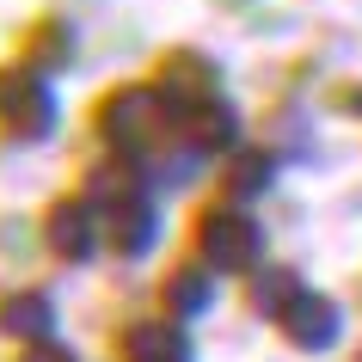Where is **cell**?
<instances>
[{
    "instance_id": "obj_1",
    "label": "cell",
    "mask_w": 362,
    "mask_h": 362,
    "mask_svg": "<svg viewBox=\"0 0 362 362\" xmlns=\"http://www.w3.org/2000/svg\"><path fill=\"white\" fill-rule=\"evenodd\" d=\"M166 129H172V117L153 98L148 80H123V86H111L93 105V135H98V148L111 153V160H141L148 166V153L166 141Z\"/></svg>"
},
{
    "instance_id": "obj_2",
    "label": "cell",
    "mask_w": 362,
    "mask_h": 362,
    "mask_svg": "<svg viewBox=\"0 0 362 362\" xmlns=\"http://www.w3.org/2000/svg\"><path fill=\"white\" fill-rule=\"evenodd\" d=\"M197 264H209L215 276H252L264 264V228L246 215V203H215L197 215L191 228Z\"/></svg>"
},
{
    "instance_id": "obj_3",
    "label": "cell",
    "mask_w": 362,
    "mask_h": 362,
    "mask_svg": "<svg viewBox=\"0 0 362 362\" xmlns=\"http://www.w3.org/2000/svg\"><path fill=\"white\" fill-rule=\"evenodd\" d=\"M56 86L25 68V62H0V135L6 141H43L56 129Z\"/></svg>"
},
{
    "instance_id": "obj_4",
    "label": "cell",
    "mask_w": 362,
    "mask_h": 362,
    "mask_svg": "<svg viewBox=\"0 0 362 362\" xmlns=\"http://www.w3.org/2000/svg\"><path fill=\"white\" fill-rule=\"evenodd\" d=\"M148 86H153V98L166 105V117L178 123V117H191L197 105L221 98V62L203 56V49H166L160 68L148 74Z\"/></svg>"
},
{
    "instance_id": "obj_5",
    "label": "cell",
    "mask_w": 362,
    "mask_h": 362,
    "mask_svg": "<svg viewBox=\"0 0 362 362\" xmlns=\"http://www.w3.org/2000/svg\"><path fill=\"white\" fill-rule=\"evenodd\" d=\"M43 252L56 258V264H93L98 252H105V215L86 203V197H56L49 209H43Z\"/></svg>"
},
{
    "instance_id": "obj_6",
    "label": "cell",
    "mask_w": 362,
    "mask_h": 362,
    "mask_svg": "<svg viewBox=\"0 0 362 362\" xmlns=\"http://www.w3.org/2000/svg\"><path fill=\"white\" fill-rule=\"evenodd\" d=\"M276 325H283V338L295 344V350H307V356H320V350H332L338 344V332H344V313H338V301L332 295H320V288H295L288 295V307L276 313Z\"/></svg>"
},
{
    "instance_id": "obj_7",
    "label": "cell",
    "mask_w": 362,
    "mask_h": 362,
    "mask_svg": "<svg viewBox=\"0 0 362 362\" xmlns=\"http://www.w3.org/2000/svg\"><path fill=\"white\" fill-rule=\"evenodd\" d=\"M80 56V37H74V25L56 19V13H43V19L25 25V37H19V62L25 68H37L43 80H56L62 68H74Z\"/></svg>"
},
{
    "instance_id": "obj_8",
    "label": "cell",
    "mask_w": 362,
    "mask_h": 362,
    "mask_svg": "<svg viewBox=\"0 0 362 362\" xmlns=\"http://www.w3.org/2000/svg\"><path fill=\"white\" fill-rule=\"evenodd\" d=\"M117 362H197L178 320H129L117 338Z\"/></svg>"
},
{
    "instance_id": "obj_9",
    "label": "cell",
    "mask_w": 362,
    "mask_h": 362,
    "mask_svg": "<svg viewBox=\"0 0 362 362\" xmlns=\"http://www.w3.org/2000/svg\"><path fill=\"white\" fill-rule=\"evenodd\" d=\"M0 332L13 344H49L56 338V301L43 288H31V283L6 288L0 295Z\"/></svg>"
},
{
    "instance_id": "obj_10",
    "label": "cell",
    "mask_w": 362,
    "mask_h": 362,
    "mask_svg": "<svg viewBox=\"0 0 362 362\" xmlns=\"http://www.w3.org/2000/svg\"><path fill=\"white\" fill-rule=\"evenodd\" d=\"M153 240H160V209L148 203V191L105 209V246L117 258H141V252H153Z\"/></svg>"
},
{
    "instance_id": "obj_11",
    "label": "cell",
    "mask_w": 362,
    "mask_h": 362,
    "mask_svg": "<svg viewBox=\"0 0 362 362\" xmlns=\"http://www.w3.org/2000/svg\"><path fill=\"white\" fill-rule=\"evenodd\" d=\"M178 129H185V141H197L203 153H233L240 148V135H246V117L233 111V98H209V105H197L191 117H178Z\"/></svg>"
},
{
    "instance_id": "obj_12",
    "label": "cell",
    "mask_w": 362,
    "mask_h": 362,
    "mask_svg": "<svg viewBox=\"0 0 362 362\" xmlns=\"http://www.w3.org/2000/svg\"><path fill=\"white\" fill-rule=\"evenodd\" d=\"M160 301H166V320H178V325L203 320V313L215 307V270L209 264H191V258L172 264L166 283H160Z\"/></svg>"
},
{
    "instance_id": "obj_13",
    "label": "cell",
    "mask_w": 362,
    "mask_h": 362,
    "mask_svg": "<svg viewBox=\"0 0 362 362\" xmlns=\"http://www.w3.org/2000/svg\"><path fill=\"white\" fill-rule=\"evenodd\" d=\"M270 185H276V153L240 141V148L228 153V166H221V191H228V203H252V197H264Z\"/></svg>"
},
{
    "instance_id": "obj_14",
    "label": "cell",
    "mask_w": 362,
    "mask_h": 362,
    "mask_svg": "<svg viewBox=\"0 0 362 362\" xmlns=\"http://www.w3.org/2000/svg\"><path fill=\"white\" fill-rule=\"evenodd\" d=\"M295 288H301V276H295V270H258V276L246 283V301H252V313L276 320V313L288 307V295H295Z\"/></svg>"
},
{
    "instance_id": "obj_15",
    "label": "cell",
    "mask_w": 362,
    "mask_h": 362,
    "mask_svg": "<svg viewBox=\"0 0 362 362\" xmlns=\"http://www.w3.org/2000/svg\"><path fill=\"white\" fill-rule=\"evenodd\" d=\"M19 362H74V356H68V350L49 338V344H25V356H19Z\"/></svg>"
}]
</instances>
